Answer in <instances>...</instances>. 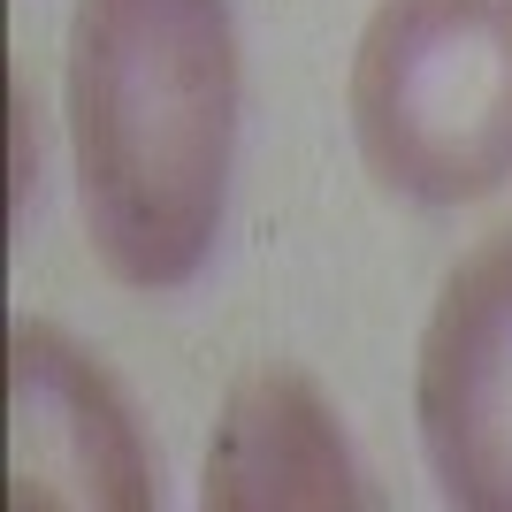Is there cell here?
Listing matches in <instances>:
<instances>
[{
    "label": "cell",
    "instance_id": "cell-1",
    "mask_svg": "<svg viewBox=\"0 0 512 512\" xmlns=\"http://www.w3.org/2000/svg\"><path fill=\"white\" fill-rule=\"evenodd\" d=\"M237 153L230 0L69 8V161L100 268L130 291L199 276Z\"/></svg>",
    "mask_w": 512,
    "mask_h": 512
},
{
    "label": "cell",
    "instance_id": "cell-2",
    "mask_svg": "<svg viewBox=\"0 0 512 512\" xmlns=\"http://www.w3.org/2000/svg\"><path fill=\"white\" fill-rule=\"evenodd\" d=\"M344 107L383 192L421 207L497 192L512 176V0H375Z\"/></svg>",
    "mask_w": 512,
    "mask_h": 512
},
{
    "label": "cell",
    "instance_id": "cell-3",
    "mask_svg": "<svg viewBox=\"0 0 512 512\" xmlns=\"http://www.w3.org/2000/svg\"><path fill=\"white\" fill-rule=\"evenodd\" d=\"M413 421L451 505L512 512V230L482 237L428 306Z\"/></svg>",
    "mask_w": 512,
    "mask_h": 512
},
{
    "label": "cell",
    "instance_id": "cell-4",
    "mask_svg": "<svg viewBox=\"0 0 512 512\" xmlns=\"http://www.w3.org/2000/svg\"><path fill=\"white\" fill-rule=\"evenodd\" d=\"M8 497L16 512L153 505V459L123 390L46 321L8 329Z\"/></svg>",
    "mask_w": 512,
    "mask_h": 512
},
{
    "label": "cell",
    "instance_id": "cell-5",
    "mask_svg": "<svg viewBox=\"0 0 512 512\" xmlns=\"http://www.w3.org/2000/svg\"><path fill=\"white\" fill-rule=\"evenodd\" d=\"M207 512H337L367 505L352 451L337 436V413L321 406V390L299 367H253L222 398L207 444Z\"/></svg>",
    "mask_w": 512,
    "mask_h": 512
}]
</instances>
